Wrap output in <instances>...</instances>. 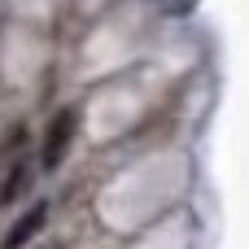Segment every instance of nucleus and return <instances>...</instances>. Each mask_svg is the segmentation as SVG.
Instances as JSON below:
<instances>
[{
  "label": "nucleus",
  "mask_w": 249,
  "mask_h": 249,
  "mask_svg": "<svg viewBox=\"0 0 249 249\" xmlns=\"http://www.w3.org/2000/svg\"><path fill=\"white\" fill-rule=\"evenodd\" d=\"M74 131H79V109H74V105H66V109H57V114L48 118V127H44V149H39V166H44V171H53V166L66 158Z\"/></svg>",
  "instance_id": "1"
},
{
  "label": "nucleus",
  "mask_w": 249,
  "mask_h": 249,
  "mask_svg": "<svg viewBox=\"0 0 249 249\" xmlns=\"http://www.w3.org/2000/svg\"><path fill=\"white\" fill-rule=\"evenodd\" d=\"M44 223H48V201H35V206H31V210H26V214H22L18 223H13V228L4 232L0 249H26V245H31V236H35V232H39Z\"/></svg>",
  "instance_id": "2"
},
{
  "label": "nucleus",
  "mask_w": 249,
  "mask_h": 249,
  "mask_svg": "<svg viewBox=\"0 0 249 249\" xmlns=\"http://www.w3.org/2000/svg\"><path fill=\"white\" fill-rule=\"evenodd\" d=\"M26 184H31V171H26L22 162H13L9 175H4V184H0V210H9V206L26 193Z\"/></svg>",
  "instance_id": "3"
}]
</instances>
